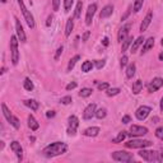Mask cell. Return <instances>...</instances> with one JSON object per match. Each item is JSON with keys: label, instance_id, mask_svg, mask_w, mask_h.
<instances>
[{"label": "cell", "instance_id": "cell-54", "mask_svg": "<svg viewBox=\"0 0 163 163\" xmlns=\"http://www.w3.org/2000/svg\"><path fill=\"white\" fill-rule=\"evenodd\" d=\"M161 111H163V97L161 99Z\"/></svg>", "mask_w": 163, "mask_h": 163}, {"label": "cell", "instance_id": "cell-43", "mask_svg": "<svg viewBox=\"0 0 163 163\" xmlns=\"http://www.w3.org/2000/svg\"><path fill=\"white\" fill-rule=\"evenodd\" d=\"M131 9H133V6L130 5V6H129V8H127V10L125 12V14H124V15L121 17V21H122V22H124V21H125L126 18H127V17H129V15H130V13H131Z\"/></svg>", "mask_w": 163, "mask_h": 163}, {"label": "cell", "instance_id": "cell-38", "mask_svg": "<svg viewBox=\"0 0 163 163\" xmlns=\"http://www.w3.org/2000/svg\"><path fill=\"white\" fill-rule=\"evenodd\" d=\"M73 3H74V0H64V9H65V12L70 10Z\"/></svg>", "mask_w": 163, "mask_h": 163}, {"label": "cell", "instance_id": "cell-33", "mask_svg": "<svg viewBox=\"0 0 163 163\" xmlns=\"http://www.w3.org/2000/svg\"><path fill=\"white\" fill-rule=\"evenodd\" d=\"M92 93H93V91L91 88H82V91L79 92V96L83 97V98H87V97L91 96Z\"/></svg>", "mask_w": 163, "mask_h": 163}, {"label": "cell", "instance_id": "cell-12", "mask_svg": "<svg viewBox=\"0 0 163 163\" xmlns=\"http://www.w3.org/2000/svg\"><path fill=\"white\" fill-rule=\"evenodd\" d=\"M96 10H97V4H91L87 9V14H85V24L87 25H91L92 24V21H93V17L96 14Z\"/></svg>", "mask_w": 163, "mask_h": 163}, {"label": "cell", "instance_id": "cell-17", "mask_svg": "<svg viewBox=\"0 0 163 163\" xmlns=\"http://www.w3.org/2000/svg\"><path fill=\"white\" fill-rule=\"evenodd\" d=\"M153 21V13L152 12H148V14L144 17V19L140 24V32H144V31H147V28L149 27V24L150 22Z\"/></svg>", "mask_w": 163, "mask_h": 163}, {"label": "cell", "instance_id": "cell-36", "mask_svg": "<svg viewBox=\"0 0 163 163\" xmlns=\"http://www.w3.org/2000/svg\"><path fill=\"white\" fill-rule=\"evenodd\" d=\"M118 93H120V89H118V88H108V89H107V92H106V94H107L108 97L117 96Z\"/></svg>", "mask_w": 163, "mask_h": 163}, {"label": "cell", "instance_id": "cell-14", "mask_svg": "<svg viewBox=\"0 0 163 163\" xmlns=\"http://www.w3.org/2000/svg\"><path fill=\"white\" fill-rule=\"evenodd\" d=\"M15 19V31H17V36H18L21 42H25L27 41V37H25V33L23 31V25L21 24V21L18 18H14Z\"/></svg>", "mask_w": 163, "mask_h": 163}, {"label": "cell", "instance_id": "cell-27", "mask_svg": "<svg viewBox=\"0 0 163 163\" xmlns=\"http://www.w3.org/2000/svg\"><path fill=\"white\" fill-rule=\"evenodd\" d=\"M133 41H134V38H133L131 36H127V37L122 41V46H121V51H122V52H125V51L127 50V47L131 45V42H133Z\"/></svg>", "mask_w": 163, "mask_h": 163}, {"label": "cell", "instance_id": "cell-25", "mask_svg": "<svg viewBox=\"0 0 163 163\" xmlns=\"http://www.w3.org/2000/svg\"><path fill=\"white\" fill-rule=\"evenodd\" d=\"M144 42V37L143 36H140V37H138L135 41H134V44H133V46H131V54H135L136 51H138V49H139V46Z\"/></svg>", "mask_w": 163, "mask_h": 163}, {"label": "cell", "instance_id": "cell-6", "mask_svg": "<svg viewBox=\"0 0 163 163\" xmlns=\"http://www.w3.org/2000/svg\"><path fill=\"white\" fill-rule=\"evenodd\" d=\"M111 157H112V159L116 161V162H133V161H134L133 154L127 153V152H125V150L114 152L112 154H111Z\"/></svg>", "mask_w": 163, "mask_h": 163}, {"label": "cell", "instance_id": "cell-19", "mask_svg": "<svg viewBox=\"0 0 163 163\" xmlns=\"http://www.w3.org/2000/svg\"><path fill=\"white\" fill-rule=\"evenodd\" d=\"M99 131H101V129H99V127H97V126H92V127L85 129L83 134H84L85 136H97V135L99 134Z\"/></svg>", "mask_w": 163, "mask_h": 163}, {"label": "cell", "instance_id": "cell-41", "mask_svg": "<svg viewBox=\"0 0 163 163\" xmlns=\"http://www.w3.org/2000/svg\"><path fill=\"white\" fill-rule=\"evenodd\" d=\"M156 136L158 139L163 140V127H158L157 130H156Z\"/></svg>", "mask_w": 163, "mask_h": 163}, {"label": "cell", "instance_id": "cell-16", "mask_svg": "<svg viewBox=\"0 0 163 163\" xmlns=\"http://www.w3.org/2000/svg\"><path fill=\"white\" fill-rule=\"evenodd\" d=\"M130 29H131V24H125V25H122V28H120L118 35H117V40H118V42H122V41L127 37V35H129V32H130Z\"/></svg>", "mask_w": 163, "mask_h": 163}, {"label": "cell", "instance_id": "cell-30", "mask_svg": "<svg viewBox=\"0 0 163 163\" xmlns=\"http://www.w3.org/2000/svg\"><path fill=\"white\" fill-rule=\"evenodd\" d=\"M82 8H83V2L79 0L76 3V6H75V10H74V18H80V13H82Z\"/></svg>", "mask_w": 163, "mask_h": 163}, {"label": "cell", "instance_id": "cell-37", "mask_svg": "<svg viewBox=\"0 0 163 163\" xmlns=\"http://www.w3.org/2000/svg\"><path fill=\"white\" fill-rule=\"evenodd\" d=\"M97 84V88L99 89V91H107L108 88H110V85H108V83H98V82H94Z\"/></svg>", "mask_w": 163, "mask_h": 163}, {"label": "cell", "instance_id": "cell-31", "mask_svg": "<svg viewBox=\"0 0 163 163\" xmlns=\"http://www.w3.org/2000/svg\"><path fill=\"white\" fill-rule=\"evenodd\" d=\"M126 135H127V133H126V131H121V133H118L116 138H114V139H112V143H122V142L125 140V138H126Z\"/></svg>", "mask_w": 163, "mask_h": 163}, {"label": "cell", "instance_id": "cell-49", "mask_svg": "<svg viewBox=\"0 0 163 163\" xmlns=\"http://www.w3.org/2000/svg\"><path fill=\"white\" fill-rule=\"evenodd\" d=\"M52 19H54V17H52V15H49L47 22H46V25H47V27H50V25H51V23H52Z\"/></svg>", "mask_w": 163, "mask_h": 163}, {"label": "cell", "instance_id": "cell-47", "mask_svg": "<svg viewBox=\"0 0 163 163\" xmlns=\"http://www.w3.org/2000/svg\"><path fill=\"white\" fill-rule=\"evenodd\" d=\"M74 88H76V83L75 82H72V83H69V84L66 85V91H72Z\"/></svg>", "mask_w": 163, "mask_h": 163}, {"label": "cell", "instance_id": "cell-8", "mask_svg": "<svg viewBox=\"0 0 163 163\" xmlns=\"http://www.w3.org/2000/svg\"><path fill=\"white\" fill-rule=\"evenodd\" d=\"M148 134V129L145 126H139V125H131L130 126V133L129 135L131 136H144Z\"/></svg>", "mask_w": 163, "mask_h": 163}, {"label": "cell", "instance_id": "cell-2", "mask_svg": "<svg viewBox=\"0 0 163 163\" xmlns=\"http://www.w3.org/2000/svg\"><path fill=\"white\" fill-rule=\"evenodd\" d=\"M139 157H142L144 161H147V162H162L163 161V156L159 152L145 150L144 148H142L139 150Z\"/></svg>", "mask_w": 163, "mask_h": 163}, {"label": "cell", "instance_id": "cell-46", "mask_svg": "<svg viewBox=\"0 0 163 163\" xmlns=\"http://www.w3.org/2000/svg\"><path fill=\"white\" fill-rule=\"evenodd\" d=\"M89 36H91V32H89V31H85V32H84V35H83V37H82V41H83V42L88 41Z\"/></svg>", "mask_w": 163, "mask_h": 163}, {"label": "cell", "instance_id": "cell-44", "mask_svg": "<svg viewBox=\"0 0 163 163\" xmlns=\"http://www.w3.org/2000/svg\"><path fill=\"white\" fill-rule=\"evenodd\" d=\"M60 2H61V0H52V9H54L55 12H57V10H59Z\"/></svg>", "mask_w": 163, "mask_h": 163}, {"label": "cell", "instance_id": "cell-45", "mask_svg": "<svg viewBox=\"0 0 163 163\" xmlns=\"http://www.w3.org/2000/svg\"><path fill=\"white\" fill-rule=\"evenodd\" d=\"M63 50H64V47H63V46H60V47L56 50V54H55V60H59V57L61 56V54H63Z\"/></svg>", "mask_w": 163, "mask_h": 163}, {"label": "cell", "instance_id": "cell-24", "mask_svg": "<svg viewBox=\"0 0 163 163\" xmlns=\"http://www.w3.org/2000/svg\"><path fill=\"white\" fill-rule=\"evenodd\" d=\"M24 105L27 106V107H29L32 111H37L38 110V102L37 101H35V99H25L24 101Z\"/></svg>", "mask_w": 163, "mask_h": 163}, {"label": "cell", "instance_id": "cell-52", "mask_svg": "<svg viewBox=\"0 0 163 163\" xmlns=\"http://www.w3.org/2000/svg\"><path fill=\"white\" fill-rule=\"evenodd\" d=\"M157 121H158V117H153V118H152V122H153V124H157Z\"/></svg>", "mask_w": 163, "mask_h": 163}, {"label": "cell", "instance_id": "cell-40", "mask_svg": "<svg viewBox=\"0 0 163 163\" xmlns=\"http://www.w3.org/2000/svg\"><path fill=\"white\" fill-rule=\"evenodd\" d=\"M60 103H63V105H69V103H72V97L70 96L63 97L61 99H60Z\"/></svg>", "mask_w": 163, "mask_h": 163}, {"label": "cell", "instance_id": "cell-21", "mask_svg": "<svg viewBox=\"0 0 163 163\" xmlns=\"http://www.w3.org/2000/svg\"><path fill=\"white\" fill-rule=\"evenodd\" d=\"M153 46H154V38H153V37H149L147 41H144V46H143V50H142V54H145V52H147V51H149Z\"/></svg>", "mask_w": 163, "mask_h": 163}, {"label": "cell", "instance_id": "cell-1", "mask_svg": "<svg viewBox=\"0 0 163 163\" xmlns=\"http://www.w3.org/2000/svg\"><path fill=\"white\" fill-rule=\"evenodd\" d=\"M68 147L66 144L63 143V142H55V143H51L50 145L44 148L42 153H44V156L46 157H56V156H60V154H64L66 152Z\"/></svg>", "mask_w": 163, "mask_h": 163}, {"label": "cell", "instance_id": "cell-39", "mask_svg": "<svg viewBox=\"0 0 163 163\" xmlns=\"http://www.w3.org/2000/svg\"><path fill=\"white\" fill-rule=\"evenodd\" d=\"M105 64H106L105 60H96V61H94V66H96L97 69H102V68L105 66Z\"/></svg>", "mask_w": 163, "mask_h": 163}, {"label": "cell", "instance_id": "cell-50", "mask_svg": "<svg viewBox=\"0 0 163 163\" xmlns=\"http://www.w3.org/2000/svg\"><path fill=\"white\" fill-rule=\"evenodd\" d=\"M46 116H47L49 118H50V117H54V116H55V111H47Z\"/></svg>", "mask_w": 163, "mask_h": 163}, {"label": "cell", "instance_id": "cell-28", "mask_svg": "<svg viewBox=\"0 0 163 163\" xmlns=\"http://www.w3.org/2000/svg\"><path fill=\"white\" fill-rule=\"evenodd\" d=\"M79 60H80V56H79V55H75L74 57H72L70 61H69V64H68V72H72V70L74 69V66H75L76 61H79Z\"/></svg>", "mask_w": 163, "mask_h": 163}, {"label": "cell", "instance_id": "cell-34", "mask_svg": "<svg viewBox=\"0 0 163 163\" xmlns=\"http://www.w3.org/2000/svg\"><path fill=\"white\" fill-rule=\"evenodd\" d=\"M143 4H144V0H135V3H134V5H133V10H134L135 13H138V12L142 9Z\"/></svg>", "mask_w": 163, "mask_h": 163}, {"label": "cell", "instance_id": "cell-11", "mask_svg": "<svg viewBox=\"0 0 163 163\" xmlns=\"http://www.w3.org/2000/svg\"><path fill=\"white\" fill-rule=\"evenodd\" d=\"M96 111H97L96 103H89L87 107H85L84 112H83V118L84 120H91L93 116H96Z\"/></svg>", "mask_w": 163, "mask_h": 163}, {"label": "cell", "instance_id": "cell-29", "mask_svg": "<svg viewBox=\"0 0 163 163\" xmlns=\"http://www.w3.org/2000/svg\"><path fill=\"white\" fill-rule=\"evenodd\" d=\"M93 66H94V63H92V61H84L83 64H82V72H84V73H88V72H91L92 69H93Z\"/></svg>", "mask_w": 163, "mask_h": 163}, {"label": "cell", "instance_id": "cell-20", "mask_svg": "<svg viewBox=\"0 0 163 163\" xmlns=\"http://www.w3.org/2000/svg\"><path fill=\"white\" fill-rule=\"evenodd\" d=\"M28 126H29L31 130H33V131L38 130V127H40V124L37 122V120H36L35 117H33L32 115L28 116Z\"/></svg>", "mask_w": 163, "mask_h": 163}, {"label": "cell", "instance_id": "cell-48", "mask_svg": "<svg viewBox=\"0 0 163 163\" xmlns=\"http://www.w3.org/2000/svg\"><path fill=\"white\" fill-rule=\"evenodd\" d=\"M121 121H122V124H129V122L131 121V117L129 116V115H125V116H122V120H121Z\"/></svg>", "mask_w": 163, "mask_h": 163}, {"label": "cell", "instance_id": "cell-22", "mask_svg": "<svg viewBox=\"0 0 163 163\" xmlns=\"http://www.w3.org/2000/svg\"><path fill=\"white\" fill-rule=\"evenodd\" d=\"M73 28H74V21H73V18H69L66 21V25H65V36L66 37L70 36Z\"/></svg>", "mask_w": 163, "mask_h": 163}, {"label": "cell", "instance_id": "cell-4", "mask_svg": "<svg viewBox=\"0 0 163 163\" xmlns=\"http://www.w3.org/2000/svg\"><path fill=\"white\" fill-rule=\"evenodd\" d=\"M2 108H3V115H4V117L6 118V121L9 122L14 129H19V126H21V124H19V120L17 118L12 112H10V110L6 107V105L5 103H3L2 105Z\"/></svg>", "mask_w": 163, "mask_h": 163}, {"label": "cell", "instance_id": "cell-32", "mask_svg": "<svg viewBox=\"0 0 163 163\" xmlns=\"http://www.w3.org/2000/svg\"><path fill=\"white\" fill-rule=\"evenodd\" d=\"M23 87H24L25 91H28V92L33 91V83L31 82L29 78H25V79H24V82H23Z\"/></svg>", "mask_w": 163, "mask_h": 163}, {"label": "cell", "instance_id": "cell-9", "mask_svg": "<svg viewBox=\"0 0 163 163\" xmlns=\"http://www.w3.org/2000/svg\"><path fill=\"white\" fill-rule=\"evenodd\" d=\"M69 127H68V134L69 135H75V133H76V129H78V126H79V120H78V117L76 116H74V115H72L70 117H69Z\"/></svg>", "mask_w": 163, "mask_h": 163}, {"label": "cell", "instance_id": "cell-35", "mask_svg": "<svg viewBox=\"0 0 163 163\" xmlns=\"http://www.w3.org/2000/svg\"><path fill=\"white\" fill-rule=\"evenodd\" d=\"M106 115H107L106 108H99V110H97V111H96V117H97V118H99V120L105 118V117H106Z\"/></svg>", "mask_w": 163, "mask_h": 163}, {"label": "cell", "instance_id": "cell-51", "mask_svg": "<svg viewBox=\"0 0 163 163\" xmlns=\"http://www.w3.org/2000/svg\"><path fill=\"white\" fill-rule=\"evenodd\" d=\"M103 45H105V46H107V45H108V38H107V37H105V38H103Z\"/></svg>", "mask_w": 163, "mask_h": 163}, {"label": "cell", "instance_id": "cell-18", "mask_svg": "<svg viewBox=\"0 0 163 163\" xmlns=\"http://www.w3.org/2000/svg\"><path fill=\"white\" fill-rule=\"evenodd\" d=\"M114 13V6L112 5H106L103 9H102L101 14H99V18L101 19H105V18H108L110 15H112Z\"/></svg>", "mask_w": 163, "mask_h": 163}, {"label": "cell", "instance_id": "cell-42", "mask_svg": "<svg viewBox=\"0 0 163 163\" xmlns=\"http://www.w3.org/2000/svg\"><path fill=\"white\" fill-rule=\"evenodd\" d=\"M127 61H129L127 56H126V55H124V56L121 57V60H120V65H121V68H125V66L127 65Z\"/></svg>", "mask_w": 163, "mask_h": 163}, {"label": "cell", "instance_id": "cell-53", "mask_svg": "<svg viewBox=\"0 0 163 163\" xmlns=\"http://www.w3.org/2000/svg\"><path fill=\"white\" fill-rule=\"evenodd\" d=\"M159 60H161V61H163V51L159 54Z\"/></svg>", "mask_w": 163, "mask_h": 163}, {"label": "cell", "instance_id": "cell-10", "mask_svg": "<svg viewBox=\"0 0 163 163\" xmlns=\"http://www.w3.org/2000/svg\"><path fill=\"white\" fill-rule=\"evenodd\" d=\"M150 107L148 106H140L138 110H136V112H135V116L138 120H140V121H143V120H145L148 117V115L150 114Z\"/></svg>", "mask_w": 163, "mask_h": 163}, {"label": "cell", "instance_id": "cell-15", "mask_svg": "<svg viewBox=\"0 0 163 163\" xmlns=\"http://www.w3.org/2000/svg\"><path fill=\"white\" fill-rule=\"evenodd\" d=\"M10 149L15 153V156L18 157V161H22V158H23V148H22L21 143H18V142H12L10 143Z\"/></svg>", "mask_w": 163, "mask_h": 163}, {"label": "cell", "instance_id": "cell-23", "mask_svg": "<svg viewBox=\"0 0 163 163\" xmlns=\"http://www.w3.org/2000/svg\"><path fill=\"white\" fill-rule=\"evenodd\" d=\"M142 89H143V82H142L140 79L135 80V82L133 83V93H134V94H139V93L142 92Z\"/></svg>", "mask_w": 163, "mask_h": 163}, {"label": "cell", "instance_id": "cell-5", "mask_svg": "<svg viewBox=\"0 0 163 163\" xmlns=\"http://www.w3.org/2000/svg\"><path fill=\"white\" fill-rule=\"evenodd\" d=\"M18 4H19V8H21V10H22V14L24 17V19L25 22H27L28 24V27L29 28H35V18H33V15L31 14V12L25 8L24 3H23V0H18Z\"/></svg>", "mask_w": 163, "mask_h": 163}, {"label": "cell", "instance_id": "cell-3", "mask_svg": "<svg viewBox=\"0 0 163 163\" xmlns=\"http://www.w3.org/2000/svg\"><path fill=\"white\" fill-rule=\"evenodd\" d=\"M18 36L10 37V54H12V63L17 65L19 61V50H18Z\"/></svg>", "mask_w": 163, "mask_h": 163}, {"label": "cell", "instance_id": "cell-7", "mask_svg": "<svg viewBox=\"0 0 163 163\" xmlns=\"http://www.w3.org/2000/svg\"><path fill=\"white\" fill-rule=\"evenodd\" d=\"M153 143L150 140H142V139H133V140H129L125 143V147L126 148H138V149H142V148H147V147H150Z\"/></svg>", "mask_w": 163, "mask_h": 163}, {"label": "cell", "instance_id": "cell-55", "mask_svg": "<svg viewBox=\"0 0 163 163\" xmlns=\"http://www.w3.org/2000/svg\"><path fill=\"white\" fill-rule=\"evenodd\" d=\"M161 45H162V46H163V38H162V40H161Z\"/></svg>", "mask_w": 163, "mask_h": 163}, {"label": "cell", "instance_id": "cell-13", "mask_svg": "<svg viewBox=\"0 0 163 163\" xmlns=\"http://www.w3.org/2000/svg\"><path fill=\"white\" fill-rule=\"evenodd\" d=\"M162 87H163V79L159 78V76H157V78H153V80L148 84V91H149L150 93H153V92L158 91V89L162 88Z\"/></svg>", "mask_w": 163, "mask_h": 163}, {"label": "cell", "instance_id": "cell-26", "mask_svg": "<svg viewBox=\"0 0 163 163\" xmlns=\"http://www.w3.org/2000/svg\"><path fill=\"white\" fill-rule=\"evenodd\" d=\"M135 70H136V66L135 64H129L127 68H126V76L127 78H133V76L135 75Z\"/></svg>", "mask_w": 163, "mask_h": 163}]
</instances>
